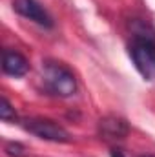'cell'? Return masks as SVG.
Listing matches in <instances>:
<instances>
[{"instance_id":"5b68a950","label":"cell","mask_w":155,"mask_h":157,"mask_svg":"<svg viewBox=\"0 0 155 157\" xmlns=\"http://www.w3.org/2000/svg\"><path fill=\"white\" fill-rule=\"evenodd\" d=\"M2 70H4L6 75L24 77L29 71V62L22 53H18L15 49H4V53H2Z\"/></svg>"},{"instance_id":"ba28073f","label":"cell","mask_w":155,"mask_h":157,"mask_svg":"<svg viewBox=\"0 0 155 157\" xmlns=\"http://www.w3.org/2000/svg\"><path fill=\"white\" fill-rule=\"evenodd\" d=\"M6 152L11 157H24L26 155V148L20 143H7L6 144Z\"/></svg>"},{"instance_id":"30bf717a","label":"cell","mask_w":155,"mask_h":157,"mask_svg":"<svg viewBox=\"0 0 155 157\" xmlns=\"http://www.w3.org/2000/svg\"><path fill=\"white\" fill-rule=\"evenodd\" d=\"M142 157H155V155H142Z\"/></svg>"},{"instance_id":"8992f818","label":"cell","mask_w":155,"mask_h":157,"mask_svg":"<svg viewBox=\"0 0 155 157\" xmlns=\"http://www.w3.org/2000/svg\"><path fill=\"white\" fill-rule=\"evenodd\" d=\"M99 130H100L102 137H106V139H124L130 132V126L124 119L110 115V117H104L100 121Z\"/></svg>"},{"instance_id":"277c9868","label":"cell","mask_w":155,"mask_h":157,"mask_svg":"<svg viewBox=\"0 0 155 157\" xmlns=\"http://www.w3.org/2000/svg\"><path fill=\"white\" fill-rule=\"evenodd\" d=\"M11 4H13V9L18 15H22L24 18L39 24V26L46 28V29L53 28V24H55L53 17L47 13V9L40 4L39 0H11Z\"/></svg>"},{"instance_id":"9c48e42d","label":"cell","mask_w":155,"mask_h":157,"mask_svg":"<svg viewBox=\"0 0 155 157\" xmlns=\"http://www.w3.org/2000/svg\"><path fill=\"white\" fill-rule=\"evenodd\" d=\"M112 157H124V154H122L120 150H113V152H112Z\"/></svg>"},{"instance_id":"52a82bcc","label":"cell","mask_w":155,"mask_h":157,"mask_svg":"<svg viewBox=\"0 0 155 157\" xmlns=\"http://www.w3.org/2000/svg\"><path fill=\"white\" fill-rule=\"evenodd\" d=\"M0 117L2 121H15V110H13V106L9 104V101L6 99V97H2V108H0Z\"/></svg>"},{"instance_id":"7a4b0ae2","label":"cell","mask_w":155,"mask_h":157,"mask_svg":"<svg viewBox=\"0 0 155 157\" xmlns=\"http://www.w3.org/2000/svg\"><path fill=\"white\" fill-rule=\"evenodd\" d=\"M130 57L139 71V75L148 80L155 82V39L150 35L139 33L135 35L130 44Z\"/></svg>"},{"instance_id":"3957f363","label":"cell","mask_w":155,"mask_h":157,"mask_svg":"<svg viewBox=\"0 0 155 157\" xmlns=\"http://www.w3.org/2000/svg\"><path fill=\"white\" fill-rule=\"evenodd\" d=\"M22 126L26 132H29L31 135L39 137L42 141H49V143H70L71 141L70 132L51 119L29 117L22 121Z\"/></svg>"},{"instance_id":"6da1fadb","label":"cell","mask_w":155,"mask_h":157,"mask_svg":"<svg viewBox=\"0 0 155 157\" xmlns=\"http://www.w3.org/2000/svg\"><path fill=\"white\" fill-rule=\"evenodd\" d=\"M40 80L44 84V90L53 97L68 99L77 93V77L62 62L46 60L40 70Z\"/></svg>"}]
</instances>
